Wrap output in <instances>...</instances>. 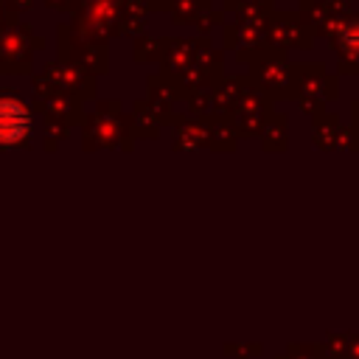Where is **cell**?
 <instances>
[{
	"label": "cell",
	"mask_w": 359,
	"mask_h": 359,
	"mask_svg": "<svg viewBox=\"0 0 359 359\" xmlns=\"http://www.w3.org/2000/svg\"><path fill=\"white\" fill-rule=\"evenodd\" d=\"M31 135V112L22 101L3 95L0 98V149L20 146Z\"/></svg>",
	"instance_id": "1"
}]
</instances>
